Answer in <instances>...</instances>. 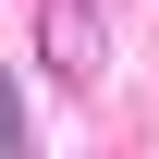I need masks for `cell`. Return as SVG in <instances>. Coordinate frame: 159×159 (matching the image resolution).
<instances>
[{
	"instance_id": "2",
	"label": "cell",
	"mask_w": 159,
	"mask_h": 159,
	"mask_svg": "<svg viewBox=\"0 0 159 159\" xmlns=\"http://www.w3.org/2000/svg\"><path fill=\"white\" fill-rule=\"evenodd\" d=\"M0 159H37V135H25V86L0 74Z\"/></svg>"
},
{
	"instance_id": "3",
	"label": "cell",
	"mask_w": 159,
	"mask_h": 159,
	"mask_svg": "<svg viewBox=\"0 0 159 159\" xmlns=\"http://www.w3.org/2000/svg\"><path fill=\"white\" fill-rule=\"evenodd\" d=\"M98 12H122V0H98Z\"/></svg>"
},
{
	"instance_id": "1",
	"label": "cell",
	"mask_w": 159,
	"mask_h": 159,
	"mask_svg": "<svg viewBox=\"0 0 159 159\" xmlns=\"http://www.w3.org/2000/svg\"><path fill=\"white\" fill-rule=\"evenodd\" d=\"M37 61H49V86H98L110 12H98V0H37Z\"/></svg>"
}]
</instances>
